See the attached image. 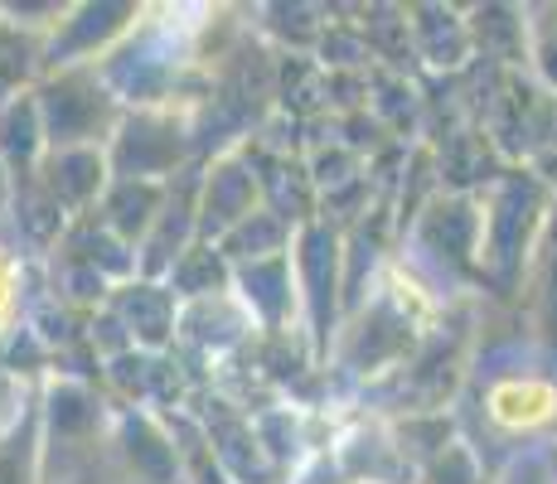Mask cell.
<instances>
[{"label":"cell","mask_w":557,"mask_h":484,"mask_svg":"<svg viewBox=\"0 0 557 484\" xmlns=\"http://www.w3.org/2000/svg\"><path fill=\"white\" fill-rule=\"evenodd\" d=\"M136 20V5H83L73 10V20H59V35L49 45L53 69H88L98 63V53H107L116 35H126Z\"/></svg>","instance_id":"cell-8"},{"label":"cell","mask_w":557,"mask_h":484,"mask_svg":"<svg viewBox=\"0 0 557 484\" xmlns=\"http://www.w3.org/2000/svg\"><path fill=\"white\" fill-rule=\"evenodd\" d=\"M116 315L132 325V339L136 344H165L170 339V330L180 325V315H175V290H165V286H156V282H126L122 290H116Z\"/></svg>","instance_id":"cell-13"},{"label":"cell","mask_w":557,"mask_h":484,"mask_svg":"<svg viewBox=\"0 0 557 484\" xmlns=\"http://www.w3.org/2000/svg\"><path fill=\"white\" fill-rule=\"evenodd\" d=\"M20 397H25V387L15 383V373H10V369H0V432H5V426L15 422V417L29 407V402L20 407Z\"/></svg>","instance_id":"cell-19"},{"label":"cell","mask_w":557,"mask_h":484,"mask_svg":"<svg viewBox=\"0 0 557 484\" xmlns=\"http://www.w3.org/2000/svg\"><path fill=\"white\" fill-rule=\"evenodd\" d=\"M553 456H557V450H553Z\"/></svg>","instance_id":"cell-21"},{"label":"cell","mask_w":557,"mask_h":484,"mask_svg":"<svg viewBox=\"0 0 557 484\" xmlns=\"http://www.w3.org/2000/svg\"><path fill=\"white\" fill-rule=\"evenodd\" d=\"M257 189H262V175H257V165L243 156V150L213 160L209 179H203V194H199V233H203V243L219 247L243 219H252L257 213Z\"/></svg>","instance_id":"cell-6"},{"label":"cell","mask_w":557,"mask_h":484,"mask_svg":"<svg viewBox=\"0 0 557 484\" xmlns=\"http://www.w3.org/2000/svg\"><path fill=\"white\" fill-rule=\"evenodd\" d=\"M499 484H557V456L548 440H539V446H523L513 450L505 460V470H499Z\"/></svg>","instance_id":"cell-17"},{"label":"cell","mask_w":557,"mask_h":484,"mask_svg":"<svg viewBox=\"0 0 557 484\" xmlns=\"http://www.w3.org/2000/svg\"><path fill=\"white\" fill-rule=\"evenodd\" d=\"M407 349H412V320H407V310L393 306V296H379L363 310L355 335H349L345 359H349V369L373 373V369H383V363L403 359Z\"/></svg>","instance_id":"cell-10"},{"label":"cell","mask_w":557,"mask_h":484,"mask_svg":"<svg viewBox=\"0 0 557 484\" xmlns=\"http://www.w3.org/2000/svg\"><path fill=\"white\" fill-rule=\"evenodd\" d=\"M189 136L175 122V112H160V107H136V116H126L112 132V150H107V165L116 179H156L175 175V165L185 160Z\"/></svg>","instance_id":"cell-4"},{"label":"cell","mask_w":557,"mask_h":484,"mask_svg":"<svg viewBox=\"0 0 557 484\" xmlns=\"http://www.w3.org/2000/svg\"><path fill=\"white\" fill-rule=\"evenodd\" d=\"M529 59L543 78V92L557 97V5L529 10Z\"/></svg>","instance_id":"cell-16"},{"label":"cell","mask_w":557,"mask_h":484,"mask_svg":"<svg viewBox=\"0 0 557 484\" xmlns=\"http://www.w3.org/2000/svg\"><path fill=\"white\" fill-rule=\"evenodd\" d=\"M112 175L107 156L98 146H78V150H49L45 156V194L59 209H83L92 203Z\"/></svg>","instance_id":"cell-11"},{"label":"cell","mask_w":557,"mask_h":484,"mask_svg":"<svg viewBox=\"0 0 557 484\" xmlns=\"http://www.w3.org/2000/svg\"><path fill=\"white\" fill-rule=\"evenodd\" d=\"M417 243L442 257L451 272H475L480 262V199L475 194H446L417 219Z\"/></svg>","instance_id":"cell-7"},{"label":"cell","mask_w":557,"mask_h":484,"mask_svg":"<svg viewBox=\"0 0 557 484\" xmlns=\"http://www.w3.org/2000/svg\"><path fill=\"white\" fill-rule=\"evenodd\" d=\"M422 484H485V460L480 446H470L466 436H456L446 450H436L422 466Z\"/></svg>","instance_id":"cell-15"},{"label":"cell","mask_w":557,"mask_h":484,"mask_svg":"<svg viewBox=\"0 0 557 484\" xmlns=\"http://www.w3.org/2000/svg\"><path fill=\"white\" fill-rule=\"evenodd\" d=\"M480 417L495 440H513V450L539 446V436L557 426V383L539 369H495L480 387Z\"/></svg>","instance_id":"cell-3"},{"label":"cell","mask_w":557,"mask_h":484,"mask_svg":"<svg viewBox=\"0 0 557 484\" xmlns=\"http://www.w3.org/2000/svg\"><path fill=\"white\" fill-rule=\"evenodd\" d=\"M49 484H116V475L102 466L98 456H88V460H78V466H63Z\"/></svg>","instance_id":"cell-18"},{"label":"cell","mask_w":557,"mask_h":484,"mask_svg":"<svg viewBox=\"0 0 557 484\" xmlns=\"http://www.w3.org/2000/svg\"><path fill=\"white\" fill-rule=\"evenodd\" d=\"M0 484H45V422L35 402L0 432Z\"/></svg>","instance_id":"cell-14"},{"label":"cell","mask_w":557,"mask_h":484,"mask_svg":"<svg viewBox=\"0 0 557 484\" xmlns=\"http://www.w3.org/2000/svg\"><path fill=\"white\" fill-rule=\"evenodd\" d=\"M296 286H301V306L310 315V335L315 349H330V325H335L339 286H345V252H339V233L325 223H306L296 233Z\"/></svg>","instance_id":"cell-5"},{"label":"cell","mask_w":557,"mask_h":484,"mask_svg":"<svg viewBox=\"0 0 557 484\" xmlns=\"http://www.w3.org/2000/svg\"><path fill=\"white\" fill-rule=\"evenodd\" d=\"M553 213V189L533 170H505L495 175L490 194L480 199V282H490L499 296L523 290L533 247Z\"/></svg>","instance_id":"cell-1"},{"label":"cell","mask_w":557,"mask_h":484,"mask_svg":"<svg viewBox=\"0 0 557 484\" xmlns=\"http://www.w3.org/2000/svg\"><path fill=\"white\" fill-rule=\"evenodd\" d=\"M35 102L49 150L98 146L116 132V92L102 83L98 69H63L35 92Z\"/></svg>","instance_id":"cell-2"},{"label":"cell","mask_w":557,"mask_h":484,"mask_svg":"<svg viewBox=\"0 0 557 484\" xmlns=\"http://www.w3.org/2000/svg\"><path fill=\"white\" fill-rule=\"evenodd\" d=\"M548 446H553V450H557V426H553V436H548Z\"/></svg>","instance_id":"cell-20"},{"label":"cell","mask_w":557,"mask_h":484,"mask_svg":"<svg viewBox=\"0 0 557 484\" xmlns=\"http://www.w3.org/2000/svg\"><path fill=\"white\" fill-rule=\"evenodd\" d=\"M233 286H238L248 315L262 320L267 330H282L286 315L301 306V286H296L292 252H276V257H262V262L233 266Z\"/></svg>","instance_id":"cell-9"},{"label":"cell","mask_w":557,"mask_h":484,"mask_svg":"<svg viewBox=\"0 0 557 484\" xmlns=\"http://www.w3.org/2000/svg\"><path fill=\"white\" fill-rule=\"evenodd\" d=\"M523 296H529V320H533V339H539L543 353H557V203L539 233V247H533L529 276H523Z\"/></svg>","instance_id":"cell-12"}]
</instances>
